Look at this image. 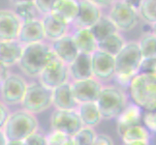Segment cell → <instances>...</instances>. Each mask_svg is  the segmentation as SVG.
Segmentation results:
<instances>
[{
    "mask_svg": "<svg viewBox=\"0 0 156 145\" xmlns=\"http://www.w3.org/2000/svg\"><path fill=\"white\" fill-rule=\"evenodd\" d=\"M55 56L50 43L47 41L23 46L18 66L26 77L38 78L48 63Z\"/></svg>",
    "mask_w": 156,
    "mask_h": 145,
    "instance_id": "1",
    "label": "cell"
},
{
    "mask_svg": "<svg viewBox=\"0 0 156 145\" xmlns=\"http://www.w3.org/2000/svg\"><path fill=\"white\" fill-rule=\"evenodd\" d=\"M131 102L144 111L156 109V74H138L128 86Z\"/></svg>",
    "mask_w": 156,
    "mask_h": 145,
    "instance_id": "2",
    "label": "cell"
},
{
    "mask_svg": "<svg viewBox=\"0 0 156 145\" xmlns=\"http://www.w3.org/2000/svg\"><path fill=\"white\" fill-rule=\"evenodd\" d=\"M39 130V122L36 115L23 109L11 112L3 128L7 140H24Z\"/></svg>",
    "mask_w": 156,
    "mask_h": 145,
    "instance_id": "3",
    "label": "cell"
},
{
    "mask_svg": "<svg viewBox=\"0 0 156 145\" xmlns=\"http://www.w3.org/2000/svg\"><path fill=\"white\" fill-rule=\"evenodd\" d=\"M95 103L98 106L102 119L112 120L116 119L121 113L128 103V99L120 87L104 84Z\"/></svg>",
    "mask_w": 156,
    "mask_h": 145,
    "instance_id": "4",
    "label": "cell"
},
{
    "mask_svg": "<svg viewBox=\"0 0 156 145\" xmlns=\"http://www.w3.org/2000/svg\"><path fill=\"white\" fill-rule=\"evenodd\" d=\"M20 105L21 109L33 115L42 113L52 106V90L39 81L28 83Z\"/></svg>",
    "mask_w": 156,
    "mask_h": 145,
    "instance_id": "5",
    "label": "cell"
},
{
    "mask_svg": "<svg viewBox=\"0 0 156 145\" xmlns=\"http://www.w3.org/2000/svg\"><path fill=\"white\" fill-rule=\"evenodd\" d=\"M142 55L137 42L126 43L122 50L115 56V74L134 78L138 74Z\"/></svg>",
    "mask_w": 156,
    "mask_h": 145,
    "instance_id": "6",
    "label": "cell"
},
{
    "mask_svg": "<svg viewBox=\"0 0 156 145\" xmlns=\"http://www.w3.org/2000/svg\"><path fill=\"white\" fill-rule=\"evenodd\" d=\"M107 16L115 24L118 32H127L134 29L140 19L138 11L127 4L125 0L112 1Z\"/></svg>",
    "mask_w": 156,
    "mask_h": 145,
    "instance_id": "7",
    "label": "cell"
},
{
    "mask_svg": "<svg viewBox=\"0 0 156 145\" xmlns=\"http://www.w3.org/2000/svg\"><path fill=\"white\" fill-rule=\"evenodd\" d=\"M27 85V81L23 76L10 73L0 84V101L8 107L20 105Z\"/></svg>",
    "mask_w": 156,
    "mask_h": 145,
    "instance_id": "8",
    "label": "cell"
},
{
    "mask_svg": "<svg viewBox=\"0 0 156 145\" xmlns=\"http://www.w3.org/2000/svg\"><path fill=\"white\" fill-rule=\"evenodd\" d=\"M38 81L51 90L70 82L68 66L55 56L40 74Z\"/></svg>",
    "mask_w": 156,
    "mask_h": 145,
    "instance_id": "9",
    "label": "cell"
},
{
    "mask_svg": "<svg viewBox=\"0 0 156 145\" xmlns=\"http://www.w3.org/2000/svg\"><path fill=\"white\" fill-rule=\"evenodd\" d=\"M90 57L92 78L97 79L102 84L114 79L115 74V56L97 50L90 55Z\"/></svg>",
    "mask_w": 156,
    "mask_h": 145,
    "instance_id": "10",
    "label": "cell"
},
{
    "mask_svg": "<svg viewBox=\"0 0 156 145\" xmlns=\"http://www.w3.org/2000/svg\"><path fill=\"white\" fill-rule=\"evenodd\" d=\"M83 127L77 110L55 109L51 115V130L59 131L69 136H74Z\"/></svg>",
    "mask_w": 156,
    "mask_h": 145,
    "instance_id": "11",
    "label": "cell"
},
{
    "mask_svg": "<svg viewBox=\"0 0 156 145\" xmlns=\"http://www.w3.org/2000/svg\"><path fill=\"white\" fill-rule=\"evenodd\" d=\"M70 84H71L73 97L78 104L96 102L104 85L94 78L74 80L70 81Z\"/></svg>",
    "mask_w": 156,
    "mask_h": 145,
    "instance_id": "12",
    "label": "cell"
},
{
    "mask_svg": "<svg viewBox=\"0 0 156 145\" xmlns=\"http://www.w3.org/2000/svg\"><path fill=\"white\" fill-rule=\"evenodd\" d=\"M78 2L79 13L71 27L89 29L100 19L103 12L92 0H79Z\"/></svg>",
    "mask_w": 156,
    "mask_h": 145,
    "instance_id": "13",
    "label": "cell"
},
{
    "mask_svg": "<svg viewBox=\"0 0 156 145\" xmlns=\"http://www.w3.org/2000/svg\"><path fill=\"white\" fill-rule=\"evenodd\" d=\"M21 21L10 9L0 10V42L18 40Z\"/></svg>",
    "mask_w": 156,
    "mask_h": 145,
    "instance_id": "14",
    "label": "cell"
},
{
    "mask_svg": "<svg viewBox=\"0 0 156 145\" xmlns=\"http://www.w3.org/2000/svg\"><path fill=\"white\" fill-rule=\"evenodd\" d=\"M50 45L55 57L67 66L70 65L80 54L77 46L70 34L56 41L51 42Z\"/></svg>",
    "mask_w": 156,
    "mask_h": 145,
    "instance_id": "15",
    "label": "cell"
},
{
    "mask_svg": "<svg viewBox=\"0 0 156 145\" xmlns=\"http://www.w3.org/2000/svg\"><path fill=\"white\" fill-rule=\"evenodd\" d=\"M18 41L23 46L45 42V33L41 20H29L21 22Z\"/></svg>",
    "mask_w": 156,
    "mask_h": 145,
    "instance_id": "16",
    "label": "cell"
},
{
    "mask_svg": "<svg viewBox=\"0 0 156 145\" xmlns=\"http://www.w3.org/2000/svg\"><path fill=\"white\" fill-rule=\"evenodd\" d=\"M41 22L44 29L45 38L47 42H53L71 33L72 27L53 17L52 15H47L42 17Z\"/></svg>",
    "mask_w": 156,
    "mask_h": 145,
    "instance_id": "17",
    "label": "cell"
},
{
    "mask_svg": "<svg viewBox=\"0 0 156 145\" xmlns=\"http://www.w3.org/2000/svg\"><path fill=\"white\" fill-rule=\"evenodd\" d=\"M79 13V2L76 0H55L51 15L62 22L72 26Z\"/></svg>",
    "mask_w": 156,
    "mask_h": 145,
    "instance_id": "18",
    "label": "cell"
},
{
    "mask_svg": "<svg viewBox=\"0 0 156 145\" xmlns=\"http://www.w3.org/2000/svg\"><path fill=\"white\" fill-rule=\"evenodd\" d=\"M52 106L60 110H77L79 104L73 97L70 82L52 89Z\"/></svg>",
    "mask_w": 156,
    "mask_h": 145,
    "instance_id": "19",
    "label": "cell"
},
{
    "mask_svg": "<svg viewBox=\"0 0 156 145\" xmlns=\"http://www.w3.org/2000/svg\"><path fill=\"white\" fill-rule=\"evenodd\" d=\"M143 114L144 110L141 107H139L132 102H128L124 109L116 118V127L118 135L129 127L142 124Z\"/></svg>",
    "mask_w": 156,
    "mask_h": 145,
    "instance_id": "20",
    "label": "cell"
},
{
    "mask_svg": "<svg viewBox=\"0 0 156 145\" xmlns=\"http://www.w3.org/2000/svg\"><path fill=\"white\" fill-rule=\"evenodd\" d=\"M68 72L70 81L92 78L90 55L80 53L77 58L70 65H68Z\"/></svg>",
    "mask_w": 156,
    "mask_h": 145,
    "instance_id": "21",
    "label": "cell"
},
{
    "mask_svg": "<svg viewBox=\"0 0 156 145\" xmlns=\"http://www.w3.org/2000/svg\"><path fill=\"white\" fill-rule=\"evenodd\" d=\"M23 50V46L18 40L0 42V62L9 69L18 65Z\"/></svg>",
    "mask_w": 156,
    "mask_h": 145,
    "instance_id": "22",
    "label": "cell"
},
{
    "mask_svg": "<svg viewBox=\"0 0 156 145\" xmlns=\"http://www.w3.org/2000/svg\"><path fill=\"white\" fill-rule=\"evenodd\" d=\"M11 11L20 19L21 22L29 20H41L43 16L37 9L34 0L11 1Z\"/></svg>",
    "mask_w": 156,
    "mask_h": 145,
    "instance_id": "23",
    "label": "cell"
},
{
    "mask_svg": "<svg viewBox=\"0 0 156 145\" xmlns=\"http://www.w3.org/2000/svg\"><path fill=\"white\" fill-rule=\"evenodd\" d=\"M70 35L72 36L80 53L91 55L97 50V42L89 29L72 28Z\"/></svg>",
    "mask_w": 156,
    "mask_h": 145,
    "instance_id": "24",
    "label": "cell"
},
{
    "mask_svg": "<svg viewBox=\"0 0 156 145\" xmlns=\"http://www.w3.org/2000/svg\"><path fill=\"white\" fill-rule=\"evenodd\" d=\"M77 112L83 127L94 129L103 120L95 102L79 104Z\"/></svg>",
    "mask_w": 156,
    "mask_h": 145,
    "instance_id": "25",
    "label": "cell"
},
{
    "mask_svg": "<svg viewBox=\"0 0 156 145\" xmlns=\"http://www.w3.org/2000/svg\"><path fill=\"white\" fill-rule=\"evenodd\" d=\"M91 34L93 35L95 41L97 42V44L102 41L107 39L108 37L112 36V34L118 32L115 24L110 20L107 15H102L100 19L96 22L93 26H91L89 28Z\"/></svg>",
    "mask_w": 156,
    "mask_h": 145,
    "instance_id": "26",
    "label": "cell"
},
{
    "mask_svg": "<svg viewBox=\"0 0 156 145\" xmlns=\"http://www.w3.org/2000/svg\"><path fill=\"white\" fill-rule=\"evenodd\" d=\"M122 143H131V142H149L152 133H150L147 128L142 124L132 126L122 131L119 135Z\"/></svg>",
    "mask_w": 156,
    "mask_h": 145,
    "instance_id": "27",
    "label": "cell"
},
{
    "mask_svg": "<svg viewBox=\"0 0 156 145\" xmlns=\"http://www.w3.org/2000/svg\"><path fill=\"white\" fill-rule=\"evenodd\" d=\"M125 44L126 41L123 38V36L119 32H116L112 36L108 37L104 41L98 43L97 50L104 51L112 56H115L122 50V47L125 46Z\"/></svg>",
    "mask_w": 156,
    "mask_h": 145,
    "instance_id": "28",
    "label": "cell"
},
{
    "mask_svg": "<svg viewBox=\"0 0 156 145\" xmlns=\"http://www.w3.org/2000/svg\"><path fill=\"white\" fill-rule=\"evenodd\" d=\"M137 43L143 58H156L155 33L144 34Z\"/></svg>",
    "mask_w": 156,
    "mask_h": 145,
    "instance_id": "29",
    "label": "cell"
},
{
    "mask_svg": "<svg viewBox=\"0 0 156 145\" xmlns=\"http://www.w3.org/2000/svg\"><path fill=\"white\" fill-rule=\"evenodd\" d=\"M156 2L154 0H143L138 9L139 18L144 22L155 26L156 23Z\"/></svg>",
    "mask_w": 156,
    "mask_h": 145,
    "instance_id": "30",
    "label": "cell"
},
{
    "mask_svg": "<svg viewBox=\"0 0 156 145\" xmlns=\"http://www.w3.org/2000/svg\"><path fill=\"white\" fill-rule=\"evenodd\" d=\"M98 133L92 128L83 127L74 136L75 140L79 145H91L95 140Z\"/></svg>",
    "mask_w": 156,
    "mask_h": 145,
    "instance_id": "31",
    "label": "cell"
},
{
    "mask_svg": "<svg viewBox=\"0 0 156 145\" xmlns=\"http://www.w3.org/2000/svg\"><path fill=\"white\" fill-rule=\"evenodd\" d=\"M142 125L147 128L150 133H155L156 132V114L155 111H144L142 117Z\"/></svg>",
    "mask_w": 156,
    "mask_h": 145,
    "instance_id": "32",
    "label": "cell"
},
{
    "mask_svg": "<svg viewBox=\"0 0 156 145\" xmlns=\"http://www.w3.org/2000/svg\"><path fill=\"white\" fill-rule=\"evenodd\" d=\"M138 74H156V58H143L139 66Z\"/></svg>",
    "mask_w": 156,
    "mask_h": 145,
    "instance_id": "33",
    "label": "cell"
},
{
    "mask_svg": "<svg viewBox=\"0 0 156 145\" xmlns=\"http://www.w3.org/2000/svg\"><path fill=\"white\" fill-rule=\"evenodd\" d=\"M68 137L69 136L55 130H51L48 135H46L48 145H61Z\"/></svg>",
    "mask_w": 156,
    "mask_h": 145,
    "instance_id": "34",
    "label": "cell"
},
{
    "mask_svg": "<svg viewBox=\"0 0 156 145\" xmlns=\"http://www.w3.org/2000/svg\"><path fill=\"white\" fill-rule=\"evenodd\" d=\"M23 142V145H48L46 135L39 132V130L26 137Z\"/></svg>",
    "mask_w": 156,
    "mask_h": 145,
    "instance_id": "35",
    "label": "cell"
},
{
    "mask_svg": "<svg viewBox=\"0 0 156 145\" xmlns=\"http://www.w3.org/2000/svg\"><path fill=\"white\" fill-rule=\"evenodd\" d=\"M53 3H55V0H35L36 7L43 17L51 13Z\"/></svg>",
    "mask_w": 156,
    "mask_h": 145,
    "instance_id": "36",
    "label": "cell"
},
{
    "mask_svg": "<svg viewBox=\"0 0 156 145\" xmlns=\"http://www.w3.org/2000/svg\"><path fill=\"white\" fill-rule=\"evenodd\" d=\"M11 113L9 107L5 105L1 101H0V131H3V128L6 124V121Z\"/></svg>",
    "mask_w": 156,
    "mask_h": 145,
    "instance_id": "37",
    "label": "cell"
},
{
    "mask_svg": "<svg viewBox=\"0 0 156 145\" xmlns=\"http://www.w3.org/2000/svg\"><path fill=\"white\" fill-rule=\"evenodd\" d=\"M91 145H115L112 138L106 133H98Z\"/></svg>",
    "mask_w": 156,
    "mask_h": 145,
    "instance_id": "38",
    "label": "cell"
},
{
    "mask_svg": "<svg viewBox=\"0 0 156 145\" xmlns=\"http://www.w3.org/2000/svg\"><path fill=\"white\" fill-rule=\"evenodd\" d=\"M10 74L9 68L6 66H4L3 64L0 62V84L2 83V81L7 78V76Z\"/></svg>",
    "mask_w": 156,
    "mask_h": 145,
    "instance_id": "39",
    "label": "cell"
},
{
    "mask_svg": "<svg viewBox=\"0 0 156 145\" xmlns=\"http://www.w3.org/2000/svg\"><path fill=\"white\" fill-rule=\"evenodd\" d=\"M94 2V4L96 5L97 7H99L101 10H103L104 8H109L112 6V1H102V0H92Z\"/></svg>",
    "mask_w": 156,
    "mask_h": 145,
    "instance_id": "40",
    "label": "cell"
},
{
    "mask_svg": "<svg viewBox=\"0 0 156 145\" xmlns=\"http://www.w3.org/2000/svg\"><path fill=\"white\" fill-rule=\"evenodd\" d=\"M125 1L127 2V4H129L132 8H134L137 11L140 7V5H141V1H139V0H137V1H133V0H125Z\"/></svg>",
    "mask_w": 156,
    "mask_h": 145,
    "instance_id": "41",
    "label": "cell"
},
{
    "mask_svg": "<svg viewBox=\"0 0 156 145\" xmlns=\"http://www.w3.org/2000/svg\"><path fill=\"white\" fill-rule=\"evenodd\" d=\"M61 145H79V144L77 143L76 140H75L74 136H69Z\"/></svg>",
    "mask_w": 156,
    "mask_h": 145,
    "instance_id": "42",
    "label": "cell"
},
{
    "mask_svg": "<svg viewBox=\"0 0 156 145\" xmlns=\"http://www.w3.org/2000/svg\"><path fill=\"white\" fill-rule=\"evenodd\" d=\"M7 144V138L5 136L3 131H0V145H6Z\"/></svg>",
    "mask_w": 156,
    "mask_h": 145,
    "instance_id": "43",
    "label": "cell"
},
{
    "mask_svg": "<svg viewBox=\"0 0 156 145\" xmlns=\"http://www.w3.org/2000/svg\"><path fill=\"white\" fill-rule=\"evenodd\" d=\"M6 145H23V142L21 140H7Z\"/></svg>",
    "mask_w": 156,
    "mask_h": 145,
    "instance_id": "44",
    "label": "cell"
},
{
    "mask_svg": "<svg viewBox=\"0 0 156 145\" xmlns=\"http://www.w3.org/2000/svg\"><path fill=\"white\" fill-rule=\"evenodd\" d=\"M122 145H150L149 142H131V143H122Z\"/></svg>",
    "mask_w": 156,
    "mask_h": 145,
    "instance_id": "45",
    "label": "cell"
}]
</instances>
